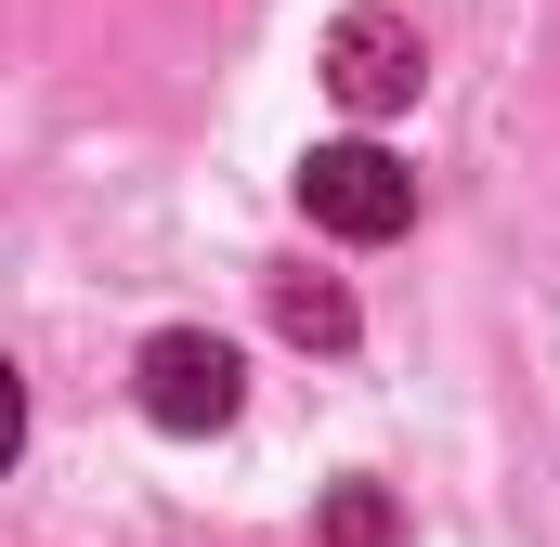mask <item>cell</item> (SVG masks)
Here are the masks:
<instances>
[{
	"instance_id": "7a4b0ae2",
	"label": "cell",
	"mask_w": 560,
	"mask_h": 547,
	"mask_svg": "<svg viewBox=\"0 0 560 547\" xmlns=\"http://www.w3.org/2000/svg\"><path fill=\"white\" fill-rule=\"evenodd\" d=\"M235 405H248V365H235L209 326L143 339V417H156V430H222Z\"/></svg>"
},
{
	"instance_id": "5b68a950",
	"label": "cell",
	"mask_w": 560,
	"mask_h": 547,
	"mask_svg": "<svg viewBox=\"0 0 560 547\" xmlns=\"http://www.w3.org/2000/svg\"><path fill=\"white\" fill-rule=\"evenodd\" d=\"M287 326H300V339H352V300H339V287H287Z\"/></svg>"
},
{
	"instance_id": "3957f363",
	"label": "cell",
	"mask_w": 560,
	"mask_h": 547,
	"mask_svg": "<svg viewBox=\"0 0 560 547\" xmlns=\"http://www.w3.org/2000/svg\"><path fill=\"white\" fill-rule=\"evenodd\" d=\"M326 79H339V105H352V118H392V105L418 92V26H405V13H339Z\"/></svg>"
},
{
	"instance_id": "6da1fadb",
	"label": "cell",
	"mask_w": 560,
	"mask_h": 547,
	"mask_svg": "<svg viewBox=\"0 0 560 547\" xmlns=\"http://www.w3.org/2000/svg\"><path fill=\"white\" fill-rule=\"evenodd\" d=\"M300 209H313L326 235L378 248V235L418 222V170H405L392 143H313V156H300Z\"/></svg>"
},
{
	"instance_id": "277c9868",
	"label": "cell",
	"mask_w": 560,
	"mask_h": 547,
	"mask_svg": "<svg viewBox=\"0 0 560 547\" xmlns=\"http://www.w3.org/2000/svg\"><path fill=\"white\" fill-rule=\"evenodd\" d=\"M326 547H405L392 496H378V482H339V496H326Z\"/></svg>"
}]
</instances>
